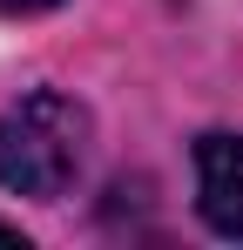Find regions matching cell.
<instances>
[{
	"instance_id": "cell-4",
	"label": "cell",
	"mask_w": 243,
	"mask_h": 250,
	"mask_svg": "<svg viewBox=\"0 0 243 250\" xmlns=\"http://www.w3.org/2000/svg\"><path fill=\"white\" fill-rule=\"evenodd\" d=\"M0 244H27V237H20V230H14V223H0Z\"/></svg>"
},
{
	"instance_id": "cell-1",
	"label": "cell",
	"mask_w": 243,
	"mask_h": 250,
	"mask_svg": "<svg viewBox=\"0 0 243 250\" xmlns=\"http://www.w3.org/2000/svg\"><path fill=\"white\" fill-rule=\"evenodd\" d=\"M88 149H95V115L61 88H34L0 115V183L34 203H54L75 189Z\"/></svg>"
},
{
	"instance_id": "cell-2",
	"label": "cell",
	"mask_w": 243,
	"mask_h": 250,
	"mask_svg": "<svg viewBox=\"0 0 243 250\" xmlns=\"http://www.w3.org/2000/svg\"><path fill=\"white\" fill-rule=\"evenodd\" d=\"M196 209L216 237L243 244V135H202L196 142Z\"/></svg>"
},
{
	"instance_id": "cell-3",
	"label": "cell",
	"mask_w": 243,
	"mask_h": 250,
	"mask_svg": "<svg viewBox=\"0 0 243 250\" xmlns=\"http://www.w3.org/2000/svg\"><path fill=\"white\" fill-rule=\"evenodd\" d=\"M47 7H61V0H0V14H47Z\"/></svg>"
}]
</instances>
